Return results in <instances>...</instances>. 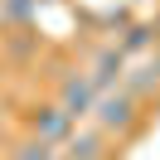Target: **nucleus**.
Returning <instances> with one entry per match:
<instances>
[{
	"label": "nucleus",
	"mask_w": 160,
	"mask_h": 160,
	"mask_svg": "<svg viewBox=\"0 0 160 160\" xmlns=\"http://www.w3.org/2000/svg\"><path fill=\"white\" fill-rule=\"evenodd\" d=\"M92 126H102L107 136H117V141H126V136H136L141 126H146V112H141V102L131 97L126 88H112V92H102L97 97V107H92Z\"/></svg>",
	"instance_id": "1"
},
{
	"label": "nucleus",
	"mask_w": 160,
	"mask_h": 160,
	"mask_svg": "<svg viewBox=\"0 0 160 160\" xmlns=\"http://www.w3.org/2000/svg\"><path fill=\"white\" fill-rule=\"evenodd\" d=\"M53 78H58V97H53V102H58V107L68 112L73 121H88V117H92V107H97V97H102V92L92 88V78H88V73H78V68L53 73Z\"/></svg>",
	"instance_id": "2"
},
{
	"label": "nucleus",
	"mask_w": 160,
	"mask_h": 160,
	"mask_svg": "<svg viewBox=\"0 0 160 160\" xmlns=\"http://www.w3.org/2000/svg\"><path fill=\"white\" fill-rule=\"evenodd\" d=\"M73 126H78V121H73L58 102H39V107L24 112V131L39 136V141H49V146H63V141L73 136Z\"/></svg>",
	"instance_id": "3"
},
{
	"label": "nucleus",
	"mask_w": 160,
	"mask_h": 160,
	"mask_svg": "<svg viewBox=\"0 0 160 160\" xmlns=\"http://www.w3.org/2000/svg\"><path fill=\"white\" fill-rule=\"evenodd\" d=\"M126 68H131V58L117 49V39H107V44H97V49H92L88 78H92V88H97V92H112V88H121Z\"/></svg>",
	"instance_id": "4"
},
{
	"label": "nucleus",
	"mask_w": 160,
	"mask_h": 160,
	"mask_svg": "<svg viewBox=\"0 0 160 160\" xmlns=\"http://www.w3.org/2000/svg\"><path fill=\"white\" fill-rule=\"evenodd\" d=\"M112 155V136L102 126H73V136L58 146V160H97Z\"/></svg>",
	"instance_id": "5"
},
{
	"label": "nucleus",
	"mask_w": 160,
	"mask_h": 160,
	"mask_svg": "<svg viewBox=\"0 0 160 160\" xmlns=\"http://www.w3.org/2000/svg\"><path fill=\"white\" fill-rule=\"evenodd\" d=\"M39 49H44V39L34 34V24H24V29H5V34H0V53H5L10 63L39 58Z\"/></svg>",
	"instance_id": "6"
},
{
	"label": "nucleus",
	"mask_w": 160,
	"mask_h": 160,
	"mask_svg": "<svg viewBox=\"0 0 160 160\" xmlns=\"http://www.w3.org/2000/svg\"><path fill=\"white\" fill-rule=\"evenodd\" d=\"M117 49L126 53V58H146V53L155 49V24L150 20H131L126 29L117 34Z\"/></svg>",
	"instance_id": "7"
},
{
	"label": "nucleus",
	"mask_w": 160,
	"mask_h": 160,
	"mask_svg": "<svg viewBox=\"0 0 160 160\" xmlns=\"http://www.w3.org/2000/svg\"><path fill=\"white\" fill-rule=\"evenodd\" d=\"M121 88H126V92H131L136 102L155 97V92H160V73H155V63H150V58L131 63V68H126V78H121Z\"/></svg>",
	"instance_id": "8"
},
{
	"label": "nucleus",
	"mask_w": 160,
	"mask_h": 160,
	"mask_svg": "<svg viewBox=\"0 0 160 160\" xmlns=\"http://www.w3.org/2000/svg\"><path fill=\"white\" fill-rule=\"evenodd\" d=\"M39 0H0V24L5 29H24V24H39Z\"/></svg>",
	"instance_id": "9"
},
{
	"label": "nucleus",
	"mask_w": 160,
	"mask_h": 160,
	"mask_svg": "<svg viewBox=\"0 0 160 160\" xmlns=\"http://www.w3.org/2000/svg\"><path fill=\"white\" fill-rule=\"evenodd\" d=\"M5 160H58V146H49L39 136H24V141H15L5 150Z\"/></svg>",
	"instance_id": "10"
},
{
	"label": "nucleus",
	"mask_w": 160,
	"mask_h": 160,
	"mask_svg": "<svg viewBox=\"0 0 160 160\" xmlns=\"http://www.w3.org/2000/svg\"><path fill=\"white\" fill-rule=\"evenodd\" d=\"M150 24H155V49H160V15H155V20H150Z\"/></svg>",
	"instance_id": "11"
},
{
	"label": "nucleus",
	"mask_w": 160,
	"mask_h": 160,
	"mask_svg": "<svg viewBox=\"0 0 160 160\" xmlns=\"http://www.w3.org/2000/svg\"><path fill=\"white\" fill-rule=\"evenodd\" d=\"M97 160H117V155H97Z\"/></svg>",
	"instance_id": "12"
},
{
	"label": "nucleus",
	"mask_w": 160,
	"mask_h": 160,
	"mask_svg": "<svg viewBox=\"0 0 160 160\" xmlns=\"http://www.w3.org/2000/svg\"><path fill=\"white\" fill-rule=\"evenodd\" d=\"M0 34H5V24H0Z\"/></svg>",
	"instance_id": "13"
},
{
	"label": "nucleus",
	"mask_w": 160,
	"mask_h": 160,
	"mask_svg": "<svg viewBox=\"0 0 160 160\" xmlns=\"http://www.w3.org/2000/svg\"><path fill=\"white\" fill-rule=\"evenodd\" d=\"M39 5H49V0H39Z\"/></svg>",
	"instance_id": "14"
}]
</instances>
